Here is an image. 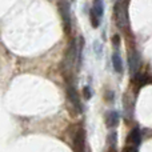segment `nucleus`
Wrapping results in <instances>:
<instances>
[{
  "mask_svg": "<svg viewBox=\"0 0 152 152\" xmlns=\"http://www.w3.org/2000/svg\"><path fill=\"white\" fill-rule=\"evenodd\" d=\"M105 124H107L110 128H113L119 124V113L116 111H110V112L105 115Z\"/></svg>",
  "mask_w": 152,
  "mask_h": 152,
  "instance_id": "0eeeda50",
  "label": "nucleus"
},
{
  "mask_svg": "<svg viewBox=\"0 0 152 152\" xmlns=\"http://www.w3.org/2000/svg\"><path fill=\"white\" fill-rule=\"evenodd\" d=\"M60 8V13L63 18V23H64V28L67 32L71 31V15H69V3H60L59 4Z\"/></svg>",
  "mask_w": 152,
  "mask_h": 152,
  "instance_id": "20e7f679",
  "label": "nucleus"
},
{
  "mask_svg": "<svg viewBox=\"0 0 152 152\" xmlns=\"http://www.w3.org/2000/svg\"><path fill=\"white\" fill-rule=\"evenodd\" d=\"M104 5H103V1H99V0H96V1L94 3V7H92L91 10V13L95 16V18H97L100 20L103 16V12H104Z\"/></svg>",
  "mask_w": 152,
  "mask_h": 152,
  "instance_id": "6e6552de",
  "label": "nucleus"
},
{
  "mask_svg": "<svg viewBox=\"0 0 152 152\" xmlns=\"http://www.w3.org/2000/svg\"><path fill=\"white\" fill-rule=\"evenodd\" d=\"M112 66H113V69H115L116 72H119V74L123 71V61H121V58H120V55H119V52H113Z\"/></svg>",
  "mask_w": 152,
  "mask_h": 152,
  "instance_id": "1a4fd4ad",
  "label": "nucleus"
},
{
  "mask_svg": "<svg viewBox=\"0 0 152 152\" xmlns=\"http://www.w3.org/2000/svg\"><path fill=\"white\" fill-rule=\"evenodd\" d=\"M74 142V151L75 152H89L86 144V137H84V131L81 128H77V131L74 134L72 137Z\"/></svg>",
  "mask_w": 152,
  "mask_h": 152,
  "instance_id": "f03ea898",
  "label": "nucleus"
},
{
  "mask_svg": "<svg viewBox=\"0 0 152 152\" xmlns=\"http://www.w3.org/2000/svg\"><path fill=\"white\" fill-rule=\"evenodd\" d=\"M67 94H68V99L69 102H71V105L72 108L76 111V112H81V103H80V97H79V94L77 91H76L75 86L74 84H69L68 86V89H67Z\"/></svg>",
  "mask_w": 152,
  "mask_h": 152,
  "instance_id": "7ed1b4c3",
  "label": "nucleus"
},
{
  "mask_svg": "<svg viewBox=\"0 0 152 152\" xmlns=\"http://www.w3.org/2000/svg\"><path fill=\"white\" fill-rule=\"evenodd\" d=\"M136 80H137V84H139V87H143L145 86V84L148 83V75L147 74H142V75H136Z\"/></svg>",
  "mask_w": 152,
  "mask_h": 152,
  "instance_id": "9d476101",
  "label": "nucleus"
},
{
  "mask_svg": "<svg viewBox=\"0 0 152 152\" xmlns=\"http://www.w3.org/2000/svg\"><path fill=\"white\" fill-rule=\"evenodd\" d=\"M129 71H131L132 75H137L139 72V68H140V55L137 51H132L129 53Z\"/></svg>",
  "mask_w": 152,
  "mask_h": 152,
  "instance_id": "39448f33",
  "label": "nucleus"
},
{
  "mask_svg": "<svg viewBox=\"0 0 152 152\" xmlns=\"http://www.w3.org/2000/svg\"><path fill=\"white\" fill-rule=\"evenodd\" d=\"M121 3H116V10H115V13H116V21H118V26L120 28H124L127 26V16H126V10H121Z\"/></svg>",
  "mask_w": 152,
  "mask_h": 152,
  "instance_id": "423d86ee",
  "label": "nucleus"
},
{
  "mask_svg": "<svg viewBox=\"0 0 152 152\" xmlns=\"http://www.w3.org/2000/svg\"><path fill=\"white\" fill-rule=\"evenodd\" d=\"M79 61V50L76 47V42L72 40L69 44L68 50L66 52V58L63 61V69H64V75H72L74 72V66ZM79 67V63H77Z\"/></svg>",
  "mask_w": 152,
  "mask_h": 152,
  "instance_id": "f257e3e1",
  "label": "nucleus"
},
{
  "mask_svg": "<svg viewBox=\"0 0 152 152\" xmlns=\"http://www.w3.org/2000/svg\"><path fill=\"white\" fill-rule=\"evenodd\" d=\"M84 97H86V99H89V97H91V91H89V87H86V88H84Z\"/></svg>",
  "mask_w": 152,
  "mask_h": 152,
  "instance_id": "9b49d317",
  "label": "nucleus"
}]
</instances>
